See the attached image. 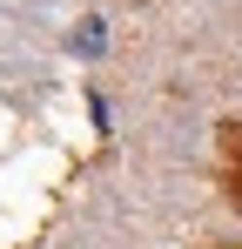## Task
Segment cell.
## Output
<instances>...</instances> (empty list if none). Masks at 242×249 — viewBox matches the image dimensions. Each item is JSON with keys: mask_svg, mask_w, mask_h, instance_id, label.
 <instances>
[{"mask_svg": "<svg viewBox=\"0 0 242 249\" xmlns=\"http://www.w3.org/2000/svg\"><path fill=\"white\" fill-rule=\"evenodd\" d=\"M215 148H222V189H229V202L242 209V122H222Z\"/></svg>", "mask_w": 242, "mask_h": 249, "instance_id": "1", "label": "cell"}, {"mask_svg": "<svg viewBox=\"0 0 242 249\" xmlns=\"http://www.w3.org/2000/svg\"><path fill=\"white\" fill-rule=\"evenodd\" d=\"M101 47H108V27H101V20L87 14V20L74 27V54H101Z\"/></svg>", "mask_w": 242, "mask_h": 249, "instance_id": "2", "label": "cell"}]
</instances>
